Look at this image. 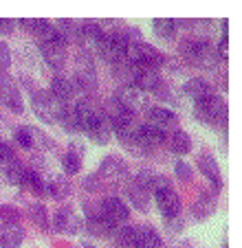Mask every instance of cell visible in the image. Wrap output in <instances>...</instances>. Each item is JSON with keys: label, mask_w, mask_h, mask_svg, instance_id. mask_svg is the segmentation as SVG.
<instances>
[{"label": "cell", "mask_w": 242, "mask_h": 248, "mask_svg": "<svg viewBox=\"0 0 242 248\" xmlns=\"http://www.w3.org/2000/svg\"><path fill=\"white\" fill-rule=\"evenodd\" d=\"M194 114L203 123H209V125H225V123H227V103H225L220 97L211 94V97L203 99V101H196Z\"/></svg>", "instance_id": "cell-1"}, {"label": "cell", "mask_w": 242, "mask_h": 248, "mask_svg": "<svg viewBox=\"0 0 242 248\" xmlns=\"http://www.w3.org/2000/svg\"><path fill=\"white\" fill-rule=\"evenodd\" d=\"M126 60L130 62V64L139 66V68L156 70L158 66L163 64V53L156 51L154 46H150V44H145V42H132V44H128Z\"/></svg>", "instance_id": "cell-2"}, {"label": "cell", "mask_w": 242, "mask_h": 248, "mask_svg": "<svg viewBox=\"0 0 242 248\" xmlns=\"http://www.w3.org/2000/svg\"><path fill=\"white\" fill-rule=\"evenodd\" d=\"M31 106L33 112L42 119L44 123H55L60 119L62 112V103L53 97L49 90H37V93L31 94Z\"/></svg>", "instance_id": "cell-3"}, {"label": "cell", "mask_w": 242, "mask_h": 248, "mask_svg": "<svg viewBox=\"0 0 242 248\" xmlns=\"http://www.w3.org/2000/svg\"><path fill=\"white\" fill-rule=\"evenodd\" d=\"M75 79L73 84L82 90H93L97 86V73H95V64L93 57L88 55V51L77 53L75 57Z\"/></svg>", "instance_id": "cell-4"}, {"label": "cell", "mask_w": 242, "mask_h": 248, "mask_svg": "<svg viewBox=\"0 0 242 248\" xmlns=\"http://www.w3.org/2000/svg\"><path fill=\"white\" fill-rule=\"evenodd\" d=\"M75 114H77V121H79V130L82 132H88L97 125L99 121H104V108L99 106L95 99H82V101L75 106Z\"/></svg>", "instance_id": "cell-5"}, {"label": "cell", "mask_w": 242, "mask_h": 248, "mask_svg": "<svg viewBox=\"0 0 242 248\" xmlns=\"http://www.w3.org/2000/svg\"><path fill=\"white\" fill-rule=\"evenodd\" d=\"M104 117H106V121L110 123V127L115 132L126 130V127L135 125V112H130V110H128L123 103L117 101V99H110V101L106 103V108H104Z\"/></svg>", "instance_id": "cell-6"}, {"label": "cell", "mask_w": 242, "mask_h": 248, "mask_svg": "<svg viewBox=\"0 0 242 248\" xmlns=\"http://www.w3.org/2000/svg\"><path fill=\"white\" fill-rule=\"evenodd\" d=\"M97 176H99L102 183L119 185V183H126L128 167H126V163H123L119 156H106V158H102V165H99Z\"/></svg>", "instance_id": "cell-7"}, {"label": "cell", "mask_w": 242, "mask_h": 248, "mask_svg": "<svg viewBox=\"0 0 242 248\" xmlns=\"http://www.w3.org/2000/svg\"><path fill=\"white\" fill-rule=\"evenodd\" d=\"M183 53H185L191 62H196V64H200V66H214V62H216L214 46H211L209 42H205V40H196V38L185 40V42H183Z\"/></svg>", "instance_id": "cell-8"}, {"label": "cell", "mask_w": 242, "mask_h": 248, "mask_svg": "<svg viewBox=\"0 0 242 248\" xmlns=\"http://www.w3.org/2000/svg\"><path fill=\"white\" fill-rule=\"evenodd\" d=\"M53 226H55V231H60V233L75 235V233H79V231L84 229V222H82L79 213H75L73 206H62V209L55 213Z\"/></svg>", "instance_id": "cell-9"}, {"label": "cell", "mask_w": 242, "mask_h": 248, "mask_svg": "<svg viewBox=\"0 0 242 248\" xmlns=\"http://www.w3.org/2000/svg\"><path fill=\"white\" fill-rule=\"evenodd\" d=\"M99 211H102V216L106 217V220H110L115 226L121 224V222H126L128 216H130L126 202L121 200V198H115V196L104 198L102 204H99Z\"/></svg>", "instance_id": "cell-10"}, {"label": "cell", "mask_w": 242, "mask_h": 248, "mask_svg": "<svg viewBox=\"0 0 242 248\" xmlns=\"http://www.w3.org/2000/svg\"><path fill=\"white\" fill-rule=\"evenodd\" d=\"M40 51H42L44 60L49 62V66H53V68H62L66 64V42L60 35H55L49 42H42L40 44Z\"/></svg>", "instance_id": "cell-11"}, {"label": "cell", "mask_w": 242, "mask_h": 248, "mask_svg": "<svg viewBox=\"0 0 242 248\" xmlns=\"http://www.w3.org/2000/svg\"><path fill=\"white\" fill-rule=\"evenodd\" d=\"M0 101L5 103L11 112H22L24 110L22 97H20V88L9 77H0Z\"/></svg>", "instance_id": "cell-12"}, {"label": "cell", "mask_w": 242, "mask_h": 248, "mask_svg": "<svg viewBox=\"0 0 242 248\" xmlns=\"http://www.w3.org/2000/svg\"><path fill=\"white\" fill-rule=\"evenodd\" d=\"M137 143H139L141 152L154 150V147H158L161 143H165V132L154 127V125H150V123L137 125Z\"/></svg>", "instance_id": "cell-13"}, {"label": "cell", "mask_w": 242, "mask_h": 248, "mask_svg": "<svg viewBox=\"0 0 242 248\" xmlns=\"http://www.w3.org/2000/svg\"><path fill=\"white\" fill-rule=\"evenodd\" d=\"M154 196H156V204H158V209H161V213L165 216V220L178 217V213H181V200H178L176 191H174L172 187L161 189V191H156Z\"/></svg>", "instance_id": "cell-14"}, {"label": "cell", "mask_w": 242, "mask_h": 248, "mask_svg": "<svg viewBox=\"0 0 242 248\" xmlns=\"http://www.w3.org/2000/svg\"><path fill=\"white\" fill-rule=\"evenodd\" d=\"M148 123L158 130H174L178 125V117L168 108H161V106H152L148 110Z\"/></svg>", "instance_id": "cell-15"}, {"label": "cell", "mask_w": 242, "mask_h": 248, "mask_svg": "<svg viewBox=\"0 0 242 248\" xmlns=\"http://www.w3.org/2000/svg\"><path fill=\"white\" fill-rule=\"evenodd\" d=\"M117 101L123 103L130 112H137L139 108H143L145 103V93L141 88H137V86H121L119 93H117Z\"/></svg>", "instance_id": "cell-16"}, {"label": "cell", "mask_w": 242, "mask_h": 248, "mask_svg": "<svg viewBox=\"0 0 242 248\" xmlns=\"http://www.w3.org/2000/svg\"><path fill=\"white\" fill-rule=\"evenodd\" d=\"M104 35H106V31L102 29L99 22H84L82 31H79V42H84L88 51H99Z\"/></svg>", "instance_id": "cell-17"}, {"label": "cell", "mask_w": 242, "mask_h": 248, "mask_svg": "<svg viewBox=\"0 0 242 248\" xmlns=\"http://www.w3.org/2000/svg\"><path fill=\"white\" fill-rule=\"evenodd\" d=\"M20 24H22L27 31H31L33 35L40 40V44H42V42H49V40H53V38L57 35L55 24L47 22V20H20Z\"/></svg>", "instance_id": "cell-18"}, {"label": "cell", "mask_w": 242, "mask_h": 248, "mask_svg": "<svg viewBox=\"0 0 242 248\" xmlns=\"http://www.w3.org/2000/svg\"><path fill=\"white\" fill-rule=\"evenodd\" d=\"M137 183L141 185V187H145L150 193H156V191H161V189H168L170 187V180L165 178L163 173H156V171H152V169H141L139 171V176H137Z\"/></svg>", "instance_id": "cell-19"}, {"label": "cell", "mask_w": 242, "mask_h": 248, "mask_svg": "<svg viewBox=\"0 0 242 248\" xmlns=\"http://www.w3.org/2000/svg\"><path fill=\"white\" fill-rule=\"evenodd\" d=\"M196 165H198L200 173L205 176V178H209L211 183L216 185V189L223 187V176H220V167L218 163H216V158L211 154H200L198 160H196Z\"/></svg>", "instance_id": "cell-20"}, {"label": "cell", "mask_w": 242, "mask_h": 248, "mask_svg": "<svg viewBox=\"0 0 242 248\" xmlns=\"http://www.w3.org/2000/svg\"><path fill=\"white\" fill-rule=\"evenodd\" d=\"M135 248H163V239L152 226H137L135 233Z\"/></svg>", "instance_id": "cell-21"}, {"label": "cell", "mask_w": 242, "mask_h": 248, "mask_svg": "<svg viewBox=\"0 0 242 248\" xmlns=\"http://www.w3.org/2000/svg\"><path fill=\"white\" fill-rule=\"evenodd\" d=\"M49 93L53 94V97L57 99V101L62 103V106H69V101L73 99V94H75V84L69 79V77H55L53 79V84H51V90Z\"/></svg>", "instance_id": "cell-22"}, {"label": "cell", "mask_w": 242, "mask_h": 248, "mask_svg": "<svg viewBox=\"0 0 242 248\" xmlns=\"http://www.w3.org/2000/svg\"><path fill=\"white\" fill-rule=\"evenodd\" d=\"M183 94L190 99H194V101H203V99L211 97V86L207 84L205 79H200V77H194V79L185 81L183 84Z\"/></svg>", "instance_id": "cell-23"}, {"label": "cell", "mask_w": 242, "mask_h": 248, "mask_svg": "<svg viewBox=\"0 0 242 248\" xmlns=\"http://www.w3.org/2000/svg\"><path fill=\"white\" fill-rule=\"evenodd\" d=\"M115 229L117 226L112 224L110 220H106L102 213H99V216L88 217V222H86V231H88L90 235H95V237H112Z\"/></svg>", "instance_id": "cell-24"}, {"label": "cell", "mask_w": 242, "mask_h": 248, "mask_svg": "<svg viewBox=\"0 0 242 248\" xmlns=\"http://www.w3.org/2000/svg\"><path fill=\"white\" fill-rule=\"evenodd\" d=\"M24 239V231L18 224H2L0 229V248H18Z\"/></svg>", "instance_id": "cell-25"}, {"label": "cell", "mask_w": 242, "mask_h": 248, "mask_svg": "<svg viewBox=\"0 0 242 248\" xmlns=\"http://www.w3.org/2000/svg\"><path fill=\"white\" fill-rule=\"evenodd\" d=\"M126 196H128V200L132 202L135 209L145 211L150 206V191L145 187H141L137 180H132V183L126 187Z\"/></svg>", "instance_id": "cell-26"}, {"label": "cell", "mask_w": 242, "mask_h": 248, "mask_svg": "<svg viewBox=\"0 0 242 248\" xmlns=\"http://www.w3.org/2000/svg\"><path fill=\"white\" fill-rule=\"evenodd\" d=\"M27 173L29 169L24 167L20 160H9V163H5V176H7V183L9 185H16V187H24V183H27Z\"/></svg>", "instance_id": "cell-27"}, {"label": "cell", "mask_w": 242, "mask_h": 248, "mask_svg": "<svg viewBox=\"0 0 242 248\" xmlns=\"http://www.w3.org/2000/svg\"><path fill=\"white\" fill-rule=\"evenodd\" d=\"M168 145H170V150H172L174 154H178V156H185L187 152L191 150L190 136H187L185 132H181V130H174L172 134L168 136Z\"/></svg>", "instance_id": "cell-28"}, {"label": "cell", "mask_w": 242, "mask_h": 248, "mask_svg": "<svg viewBox=\"0 0 242 248\" xmlns=\"http://www.w3.org/2000/svg\"><path fill=\"white\" fill-rule=\"evenodd\" d=\"M152 31L156 38H163V40H174L178 31V24L174 20H165V18H158L152 22Z\"/></svg>", "instance_id": "cell-29"}, {"label": "cell", "mask_w": 242, "mask_h": 248, "mask_svg": "<svg viewBox=\"0 0 242 248\" xmlns=\"http://www.w3.org/2000/svg\"><path fill=\"white\" fill-rule=\"evenodd\" d=\"M214 209H216V200L209 196V193H203L194 204V217L205 220V217H209L211 213H214Z\"/></svg>", "instance_id": "cell-30"}, {"label": "cell", "mask_w": 242, "mask_h": 248, "mask_svg": "<svg viewBox=\"0 0 242 248\" xmlns=\"http://www.w3.org/2000/svg\"><path fill=\"white\" fill-rule=\"evenodd\" d=\"M57 123H62V127H64L66 132H70V134L82 132L79 130V121H77V114H75V108H70V106H62V112H60Z\"/></svg>", "instance_id": "cell-31"}, {"label": "cell", "mask_w": 242, "mask_h": 248, "mask_svg": "<svg viewBox=\"0 0 242 248\" xmlns=\"http://www.w3.org/2000/svg\"><path fill=\"white\" fill-rule=\"evenodd\" d=\"M86 134L90 136L93 143H97V145H106L108 140H110V136H112V127H110V123L104 119V121H99L97 125H95L93 130H88Z\"/></svg>", "instance_id": "cell-32"}, {"label": "cell", "mask_w": 242, "mask_h": 248, "mask_svg": "<svg viewBox=\"0 0 242 248\" xmlns=\"http://www.w3.org/2000/svg\"><path fill=\"white\" fill-rule=\"evenodd\" d=\"M29 216H31L33 224H35L37 229H42V231L49 229V213H47V206H44L42 202H35V204L29 206Z\"/></svg>", "instance_id": "cell-33"}, {"label": "cell", "mask_w": 242, "mask_h": 248, "mask_svg": "<svg viewBox=\"0 0 242 248\" xmlns=\"http://www.w3.org/2000/svg\"><path fill=\"white\" fill-rule=\"evenodd\" d=\"M135 233H137V226H117L115 233H112V239L119 246H132L135 244Z\"/></svg>", "instance_id": "cell-34"}, {"label": "cell", "mask_w": 242, "mask_h": 248, "mask_svg": "<svg viewBox=\"0 0 242 248\" xmlns=\"http://www.w3.org/2000/svg\"><path fill=\"white\" fill-rule=\"evenodd\" d=\"M62 169H64V173H69V176L79 173V169H82V154H77V152H73V150H70L69 154H64V158H62Z\"/></svg>", "instance_id": "cell-35"}, {"label": "cell", "mask_w": 242, "mask_h": 248, "mask_svg": "<svg viewBox=\"0 0 242 248\" xmlns=\"http://www.w3.org/2000/svg\"><path fill=\"white\" fill-rule=\"evenodd\" d=\"M69 183H66L64 178H60V176H55V178L51 180V183H47V191H49V196L51 198H66L69 196Z\"/></svg>", "instance_id": "cell-36"}, {"label": "cell", "mask_w": 242, "mask_h": 248, "mask_svg": "<svg viewBox=\"0 0 242 248\" xmlns=\"http://www.w3.org/2000/svg\"><path fill=\"white\" fill-rule=\"evenodd\" d=\"M14 140H16V145H20L22 150H31L33 147V136L27 127H18L14 132Z\"/></svg>", "instance_id": "cell-37"}, {"label": "cell", "mask_w": 242, "mask_h": 248, "mask_svg": "<svg viewBox=\"0 0 242 248\" xmlns=\"http://www.w3.org/2000/svg\"><path fill=\"white\" fill-rule=\"evenodd\" d=\"M0 220L5 222V224H16L20 220V211L16 206H7L2 204L0 206Z\"/></svg>", "instance_id": "cell-38"}, {"label": "cell", "mask_w": 242, "mask_h": 248, "mask_svg": "<svg viewBox=\"0 0 242 248\" xmlns=\"http://www.w3.org/2000/svg\"><path fill=\"white\" fill-rule=\"evenodd\" d=\"M9 64H11V48L5 42H0V73L9 68Z\"/></svg>", "instance_id": "cell-39"}, {"label": "cell", "mask_w": 242, "mask_h": 248, "mask_svg": "<svg viewBox=\"0 0 242 248\" xmlns=\"http://www.w3.org/2000/svg\"><path fill=\"white\" fill-rule=\"evenodd\" d=\"M174 173H176V178L183 180V183H187V180L191 178V169L187 167L183 160H178V163H176V167H174Z\"/></svg>", "instance_id": "cell-40"}, {"label": "cell", "mask_w": 242, "mask_h": 248, "mask_svg": "<svg viewBox=\"0 0 242 248\" xmlns=\"http://www.w3.org/2000/svg\"><path fill=\"white\" fill-rule=\"evenodd\" d=\"M14 158H16L14 147H11L9 143H2V140H0V163L5 165V163H9V160H14Z\"/></svg>", "instance_id": "cell-41"}, {"label": "cell", "mask_w": 242, "mask_h": 248, "mask_svg": "<svg viewBox=\"0 0 242 248\" xmlns=\"http://www.w3.org/2000/svg\"><path fill=\"white\" fill-rule=\"evenodd\" d=\"M102 180H99V176H88V178L84 180V189H90V191H99L102 189Z\"/></svg>", "instance_id": "cell-42"}, {"label": "cell", "mask_w": 242, "mask_h": 248, "mask_svg": "<svg viewBox=\"0 0 242 248\" xmlns=\"http://www.w3.org/2000/svg\"><path fill=\"white\" fill-rule=\"evenodd\" d=\"M14 20H0V35H7V33L14 31Z\"/></svg>", "instance_id": "cell-43"}, {"label": "cell", "mask_w": 242, "mask_h": 248, "mask_svg": "<svg viewBox=\"0 0 242 248\" xmlns=\"http://www.w3.org/2000/svg\"><path fill=\"white\" fill-rule=\"evenodd\" d=\"M79 248H95V246H90V244H82Z\"/></svg>", "instance_id": "cell-44"}]
</instances>
